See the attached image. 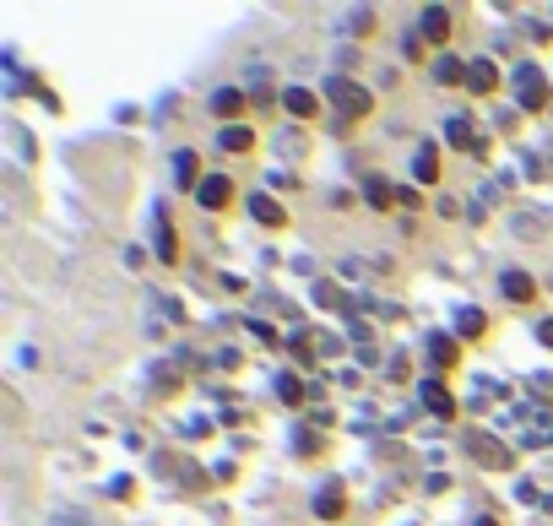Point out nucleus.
Here are the masks:
<instances>
[{"mask_svg": "<svg viewBox=\"0 0 553 526\" xmlns=\"http://www.w3.org/2000/svg\"><path fill=\"white\" fill-rule=\"evenodd\" d=\"M515 98L526 103V109H548V81H542L537 65H521V71H515Z\"/></svg>", "mask_w": 553, "mask_h": 526, "instance_id": "f257e3e1", "label": "nucleus"}, {"mask_svg": "<svg viewBox=\"0 0 553 526\" xmlns=\"http://www.w3.org/2000/svg\"><path fill=\"white\" fill-rule=\"evenodd\" d=\"M331 98H336V109H342L348 120H364L369 114V93L353 87V81H331Z\"/></svg>", "mask_w": 553, "mask_h": 526, "instance_id": "f03ea898", "label": "nucleus"}, {"mask_svg": "<svg viewBox=\"0 0 553 526\" xmlns=\"http://www.w3.org/2000/svg\"><path fill=\"white\" fill-rule=\"evenodd\" d=\"M423 39H434V43L451 39V11H445V6H429V11H423Z\"/></svg>", "mask_w": 553, "mask_h": 526, "instance_id": "7ed1b4c3", "label": "nucleus"}, {"mask_svg": "<svg viewBox=\"0 0 553 526\" xmlns=\"http://www.w3.org/2000/svg\"><path fill=\"white\" fill-rule=\"evenodd\" d=\"M196 196H201V206H228V196H233V184L217 174V180H201L196 184Z\"/></svg>", "mask_w": 553, "mask_h": 526, "instance_id": "20e7f679", "label": "nucleus"}, {"mask_svg": "<svg viewBox=\"0 0 553 526\" xmlns=\"http://www.w3.org/2000/svg\"><path fill=\"white\" fill-rule=\"evenodd\" d=\"M315 515H320V521H336V515H342V488H336V483L320 488V499H315Z\"/></svg>", "mask_w": 553, "mask_h": 526, "instance_id": "39448f33", "label": "nucleus"}, {"mask_svg": "<svg viewBox=\"0 0 553 526\" xmlns=\"http://www.w3.org/2000/svg\"><path fill=\"white\" fill-rule=\"evenodd\" d=\"M472 450L483 456V466H505V461H510V450H505V445H493L489 434H472Z\"/></svg>", "mask_w": 553, "mask_h": 526, "instance_id": "423d86ee", "label": "nucleus"}, {"mask_svg": "<svg viewBox=\"0 0 553 526\" xmlns=\"http://www.w3.org/2000/svg\"><path fill=\"white\" fill-rule=\"evenodd\" d=\"M282 103H287V114H299V120H309V114H315V93H304V87H287Z\"/></svg>", "mask_w": 553, "mask_h": 526, "instance_id": "0eeeda50", "label": "nucleus"}, {"mask_svg": "<svg viewBox=\"0 0 553 526\" xmlns=\"http://www.w3.org/2000/svg\"><path fill=\"white\" fill-rule=\"evenodd\" d=\"M532 293H537V288H532V277H526V271H505V299H521V304H526Z\"/></svg>", "mask_w": 553, "mask_h": 526, "instance_id": "6e6552de", "label": "nucleus"}, {"mask_svg": "<svg viewBox=\"0 0 553 526\" xmlns=\"http://www.w3.org/2000/svg\"><path fill=\"white\" fill-rule=\"evenodd\" d=\"M250 212H255V223H271V228L282 223V206L271 201V196H255V201H250Z\"/></svg>", "mask_w": 553, "mask_h": 526, "instance_id": "1a4fd4ad", "label": "nucleus"}, {"mask_svg": "<svg viewBox=\"0 0 553 526\" xmlns=\"http://www.w3.org/2000/svg\"><path fill=\"white\" fill-rule=\"evenodd\" d=\"M467 87H472V93H489V87H493V65L489 60L467 65Z\"/></svg>", "mask_w": 553, "mask_h": 526, "instance_id": "9d476101", "label": "nucleus"}, {"mask_svg": "<svg viewBox=\"0 0 553 526\" xmlns=\"http://www.w3.org/2000/svg\"><path fill=\"white\" fill-rule=\"evenodd\" d=\"M456 325H461V337H483L489 315H483V309H461V315H456Z\"/></svg>", "mask_w": 553, "mask_h": 526, "instance_id": "9b49d317", "label": "nucleus"}, {"mask_svg": "<svg viewBox=\"0 0 553 526\" xmlns=\"http://www.w3.org/2000/svg\"><path fill=\"white\" fill-rule=\"evenodd\" d=\"M423 402H429V412H439V418H451V412H456V402L439 391V385H423Z\"/></svg>", "mask_w": 553, "mask_h": 526, "instance_id": "f8f14e48", "label": "nucleus"}, {"mask_svg": "<svg viewBox=\"0 0 553 526\" xmlns=\"http://www.w3.org/2000/svg\"><path fill=\"white\" fill-rule=\"evenodd\" d=\"M223 147H228V152H250V147H255V136H250L245 125H228V130H223Z\"/></svg>", "mask_w": 553, "mask_h": 526, "instance_id": "ddd939ff", "label": "nucleus"}, {"mask_svg": "<svg viewBox=\"0 0 553 526\" xmlns=\"http://www.w3.org/2000/svg\"><path fill=\"white\" fill-rule=\"evenodd\" d=\"M364 196H369V206H390V201H396L385 180H369V184H364Z\"/></svg>", "mask_w": 553, "mask_h": 526, "instance_id": "4468645a", "label": "nucleus"}, {"mask_svg": "<svg viewBox=\"0 0 553 526\" xmlns=\"http://www.w3.org/2000/svg\"><path fill=\"white\" fill-rule=\"evenodd\" d=\"M174 180H179V184L196 180V152H179V158H174Z\"/></svg>", "mask_w": 553, "mask_h": 526, "instance_id": "2eb2a0df", "label": "nucleus"}, {"mask_svg": "<svg viewBox=\"0 0 553 526\" xmlns=\"http://www.w3.org/2000/svg\"><path fill=\"white\" fill-rule=\"evenodd\" d=\"M239 93H212V114H233V109H239Z\"/></svg>", "mask_w": 553, "mask_h": 526, "instance_id": "dca6fc26", "label": "nucleus"}, {"mask_svg": "<svg viewBox=\"0 0 553 526\" xmlns=\"http://www.w3.org/2000/svg\"><path fill=\"white\" fill-rule=\"evenodd\" d=\"M158 255H163V261H174V234H168L163 212H158Z\"/></svg>", "mask_w": 553, "mask_h": 526, "instance_id": "f3484780", "label": "nucleus"}, {"mask_svg": "<svg viewBox=\"0 0 553 526\" xmlns=\"http://www.w3.org/2000/svg\"><path fill=\"white\" fill-rule=\"evenodd\" d=\"M412 174H418V180H434V174H439V158H434V152H418V168H412Z\"/></svg>", "mask_w": 553, "mask_h": 526, "instance_id": "a211bd4d", "label": "nucleus"}, {"mask_svg": "<svg viewBox=\"0 0 553 526\" xmlns=\"http://www.w3.org/2000/svg\"><path fill=\"white\" fill-rule=\"evenodd\" d=\"M429 358H434V364H451V358H456V347L445 342V337H434V342H429Z\"/></svg>", "mask_w": 553, "mask_h": 526, "instance_id": "6ab92c4d", "label": "nucleus"}, {"mask_svg": "<svg viewBox=\"0 0 553 526\" xmlns=\"http://www.w3.org/2000/svg\"><path fill=\"white\" fill-rule=\"evenodd\" d=\"M451 142L456 147H472V125L467 120H451Z\"/></svg>", "mask_w": 553, "mask_h": 526, "instance_id": "aec40b11", "label": "nucleus"}, {"mask_svg": "<svg viewBox=\"0 0 553 526\" xmlns=\"http://www.w3.org/2000/svg\"><path fill=\"white\" fill-rule=\"evenodd\" d=\"M434 76H439V81H456V76H461V65H456V60H451V55H445V60L434 65Z\"/></svg>", "mask_w": 553, "mask_h": 526, "instance_id": "412c9836", "label": "nucleus"}, {"mask_svg": "<svg viewBox=\"0 0 553 526\" xmlns=\"http://www.w3.org/2000/svg\"><path fill=\"white\" fill-rule=\"evenodd\" d=\"M537 331H542V342L553 347V321H542V325H537Z\"/></svg>", "mask_w": 553, "mask_h": 526, "instance_id": "4be33fe9", "label": "nucleus"}, {"mask_svg": "<svg viewBox=\"0 0 553 526\" xmlns=\"http://www.w3.org/2000/svg\"><path fill=\"white\" fill-rule=\"evenodd\" d=\"M477 526H493V521H477Z\"/></svg>", "mask_w": 553, "mask_h": 526, "instance_id": "5701e85b", "label": "nucleus"}]
</instances>
